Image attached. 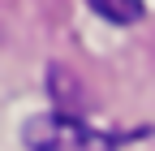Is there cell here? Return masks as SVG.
<instances>
[{
    "label": "cell",
    "instance_id": "obj_2",
    "mask_svg": "<svg viewBox=\"0 0 155 151\" xmlns=\"http://www.w3.org/2000/svg\"><path fill=\"white\" fill-rule=\"evenodd\" d=\"M91 9L99 13V17H108V22L129 26V22L142 17V0H91Z\"/></svg>",
    "mask_w": 155,
    "mask_h": 151
},
{
    "label": "cell",
    "instance_id": "obj_1",
    "mask_svg": "<svg viewBox=\"0 0 155 151\" xmlns=\"http://www.w3.org/2000/svg\"><path fill=\"white\" fill-rule=\"evenodd\" d=\"M26 147L30 151H116V138L91 129L86 121L65 112H43L26 121Z\"/></svg>",
    "mask_w": 155,
    "mask_h": 151
}]
</instances>
